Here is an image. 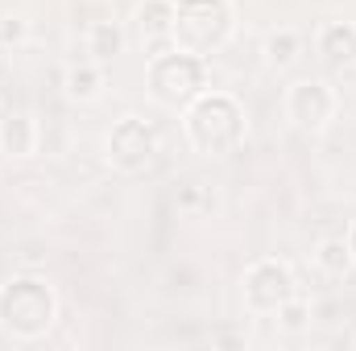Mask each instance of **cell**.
<instances>
[{
  "mask_svg": "<svg viewBox=\"0 0 356 351\" xmlns=\"http://www.w3.org/2000/svg\"><path fill=\"white\" fill-rule=\"evenodd\" d=\"M133 33L145 54H162L175 46V0H141L133 8Z\"/></svg>",
  "mask_w": 356,
  "mask_h": 351,
  "instance_id": "ba28073f",
  "label": "cell"
},
{
  "mask_svg": "<svg viewBox=\"0 0 356 351\" xmlns=\"http://www.w3.org/2000/svg\"><path fill=\"white\" fill-rule=\"evenodd\" d=\"M63 91H67V99H75V103H91V99H99V91H104V67L99 62H71L67 71H63Z\"/></svg>",
  "mask_w": 356,
  "mask_h": 351,
  "instance_id": "7c38bea8",
  "label": "cell"
},
{
  "mask_svg": "<svg viewBox=\"0 0 356 351\" xmlns=\"http://www.w3.org/2000/svg\"><path fill=\"white\" fill-rule=\"evenodd\" d=\"M145 91L158 108H170L182 112L199 91H207V58L199 54H186V50H162V54H149L145 62Z\"/></svg>",
  "mask_w": 356,
  "mask_h": 351,
  "instance_id": "277c9868",
  "label": "cell"
},
{
  "mask_svg": "<svg viewBox=\"0 0 356 351\" xmlns=\"http://www.w3.org/2000/svg\"><path fill=\"white\" fill-rule=\"evenodd\" d=\"M348 248H353V261H356V223H353V232H348Z\"/></svg>",
  "mask_w": 356,
  "mask_h": 351,
  "instance_id": "ac0fdd59",
  "label": "cell"
},
{
  "mask_svg": "<svg viewBox=\"0 0 356 351\" xmlns=\"http://www.w3.org/2000/svg\"><path fill=\"white\" fill-rule=\"evenodd\" d=\"M298 293V281H294V268L277 257H261L241 273V298H245V310L257 314V318H273L290 298Z\"/></svg>",
  "mask_w": 356,
  "mask_h": 351,
  "instance_id": "8992f818",
  "label": "cell"
},
{
  "mask_svg": "<svg viewBox=\"0 0 356 351\" xmlns=\"http://www.w3.org/2000/svg\"><path fill=\"white\" fill-rule=\"evenodd\" d=\"M236 33L232 0H175V46L186 54H220Z\"/></svg>",
  "mask_w": 356,
  "mask_h": 351,
  "instance_id": "3957f363",
  "label": "cell"
},
{
  "mask_svg": "<svg viewBox=\"0 0 356 351\" xmlns=\"http://www.w3.org/2000/svg\"><path fill=\"white\" fill-rule=\"evenodd\" d=\"M0 42H4V46L25 42V21H21V17H4V21H0Z\"/></svg>",
  "mask_w": 356,
  "mask_h": 351,
  "instance_id": "e0dca14e",
  "label": "cell"
},
{
  "mask_svg": "<svg viewBox=\"0 0 356 351\" xmlns=\"http://www.w3.org/2000/svg\"><path fill=\"white\" fill-rule=\"evenodd\" d=\"M315 268H319L323 277H336V281L348 277L356 268L348 236H327V240H319V244H315Z\"/></svg>",
  "mask_w": 356,
  "mask_h": 351,
  "instance_id": "4fadbf2b",
  "label": "cell"
},
{
  "mask_svg": "<svg viewBox=\"0 0 356 351\" xmlns=\"http://www.w3.org/2000/svg\"><path fill=\"white\" fill-rule=\"evenodd\" d=\"M83 46H88L91 62H99V67H108L120 50H124V29H120V21H112V17H99V21H91L88 33H83Z\"/></svg>",
  "mask_w": 356,
  "mask_h": 351,
  "instance_id": "8fae6325",
  "label": "cell"
},
{
  "mask_svg": "<svg viewBox=\"0 0 356 351\" xmlns=\"http://www.w3.org/2000/svg\"><path fill=\"white\" fill-rule=\"evenodd\" d=\"M207 343H211L216 351H245L253 339H249V331H228V327H224V331H211Z\"/></svg>",
  "mask_w": 356,
  "mask_h": 351,
  "instance_id": "2e32d148",
  "label": "cell"
},
{
  "mask_svg": "<svg viewBox=\"0 0 356 351\" xmlns=\"http://www.w3.org/2000/svg\"><path fill=\"white\" fill-rule=\"evenodd\" d=\"M273 318H277V327H282L286 335H298V331H307V327H311V306L294 293V298H290V302L273 314Z\"/></svg>",
  "mask_w": 356,
  "mask_h": 351,
  "instance_id": "9a60e30c",
  "label": "cell"
},
{
  "mask_svg": "<svg viewBox=\"0 0 356 351\" xmlns=\"http://www.w3.org/2000/svg\"><path fill=\"white\" fill-rule=\"evenodd\" d=\"M0 153L13 157V162L38 153V124H33L29 112H8L0 120Z\"/></svg>",
  "mask_w": 356,
  "mask_h": 351,
  "instance_id": "30bf717a",
  "label": "cell"
},
{
  "mask_svg": "<svg viewBox=\"0 0 356 351\" xmlns=\"http://www.w3.org/2000/svg\"><path fill=\"white\" fill-rule=\"evenodd\" d=\"M58 323V293L46 277L17 273L0 285V331L13 343H38Z\"/></svg>",
  "mask_w": 356,
  "mask_h": 351,
  "instance_id": "7a4b0ae2",
  "label": "cell"
},
{
  "mask_svg": "<svg viewBox=\"0 0 356 351\" xmlns=\"http://www.w3.org/2000/svg\"><path fill=\"white\" fill-rule=\"evenodd\" d=\"M162 153V137L149 120L141 116H120L112 128H108V141H104V157L116 174H145Z\"/></svg>",
  "mask_w": 356,
  "mask_h": 351,
  "instance_id": "5b68a950",
  "label": "cell"
},
{
  "mask_svg": "<svg viewBox=\"0 0 356 351\" xmlns=\"http://www.w3.org/2000/svg\"><path fill=\"white\" fill-rule=\"evenodd\" d=\"M182 137L203 157H232L249 137L245 103L232 91H199L182 108Z\"/></svg>",
  "mask_w": 356,
  "mask_h": 351,
  "instance_id": "6da1fadb",
  "label": "cell"
},
{
  "mask_svg": "<svg viewBox=\"0 0 356 351\" xmlns=\"http://www.w3.org/2000/svg\"><path fill=\"white\" fill-rule=\"evenodd\" d=\"M261 54H266V62L273 71H290L302 58V37L294 29H273V33H266V42H261Z\"/></svg>",
  "mask_w": 356,
  "mask_h": 351,
  "instance_id": "5bb4252c",
  "label": "cell"
},
{
  "mask_svg": "<svg viewBox=\"0 0 356 351\" xmlns=\"http://www.w3.org/2000/svg\"><path fill=\"white\" fill-rule=\"evenodd\" d=\"M282 108H286V120L298 132H323L336 120L340 99H336V91L327 87V83H319V79H298V83L286 87Z\"/></svg>",
  "mask_w": 356,
  "mask_h": 351,
  "instance_id": "52a82bcc",
  "label": "cell"
},
{
  "mask_svg": "<svg viewBox=\"0 0 356 351\" xmlns=\"http://www.w3.org/2000/svg\"><path fill=\"white\" fill-rule=\"evenodd\" d=\"M315 54L332 71L356 67V21H323L315 33Z\"/></svg>",
  "mask_w": 356,
  "mask_h": 351,
  "instance_id": "9c48e42d",
  "label": "cell"
}]
</instances>
